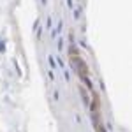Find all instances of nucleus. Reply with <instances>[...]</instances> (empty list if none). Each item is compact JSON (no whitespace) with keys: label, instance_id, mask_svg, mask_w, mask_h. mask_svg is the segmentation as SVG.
I'll use <instances>...</instances> for the list:
<instances>
[{"label":"nucleus","instance_id":"1","mask_svg":"<svg viewBox=\"0 0 132 132\" xmlns=\"http://www.w3.org/2000/svg\"><path fill=\"white\" fill-rule=\"evenodd\" d=\"M81 97H83V102H85V106H88L90 104V99H88V95H86V92H85V88H81Z\"/></svg>","mask_w":132,"mask_h":132},{"label":"nucleus","instance_id":"2","mask_svg":"<svg viewBox=\"0 0 132 132\" xmlns=\"http://www.w3.org/2000/svg\"><path fill=\"white\" fill-rule=\"evenodd\" d=\"M72 16H74V20H79V18H81V5H78V7L74 9V14H72Z\"/></svg>","mask_w":132,"mask_h":132},{"label":"nucleus","instance_id":"3","mask_svg":"<svg viewBox=\"0 0 132 132\" xmlns=\"http://www.w3.org/2000/svg\"><path fill=\"white\" fill-rule=\"evenodd\" d=\"M56 46H58V50H62V48H63V41H62V39H58V42H56Z\"/></svg>","mask_w":132,"mask_h":132},{"label":"nucleus","instance_id":"4","mask_svg":"<svg viewBox=\"0 0 132 132\" xmlns=\"http://www.w3.org/2000/svg\"><path fill=\"white\" fill-rule=\"evenodd\" d=\"M53 97H55V101H60V95H58V92H55V93H53Z\"/></svg>","mask_w":132,"mask_h":132}]
</instances>
